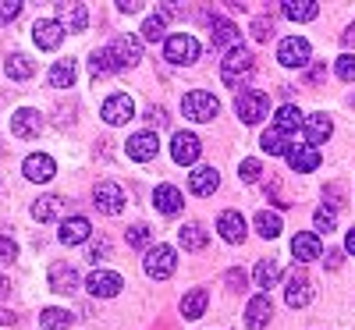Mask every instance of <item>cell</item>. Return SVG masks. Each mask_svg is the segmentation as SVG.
<instances>
[{
	"mask_svg": "<svg viewBox=\"0 0 355 330\" xmlns=\"http://www.w3.org/2000/svg\"><path fill=\"white\" fill-rule=\"evenodd\" d=\"M288 167L295 171V174H309V171H316L320 167V153L313 146H291V153H288Z\"/></svg>",
	"mask_w": 355,
	"mask_h": 330,
	"instance_id": "24",
	"label": "cell"
},
{
	"mask_svg": "<svg viewBox=\"0 0 355 330\" xmlns=\"http://www.w3.org/2000/svg\"><path fill=\"white\" fill-rule=\"evenodd\" d=\"M270 36H274V21L266 18V15H263V18H256V21H252V40L266 43V40H270Z\"/></svg>",
	"mask_w": 355,
	"mask_h": 330,
	"instance_id": "44",
	"label": "cell"
},
{
	"mask_svg": "<svg viewBox=\"0 0 355 330\" xmlns=\"http://www.w3.org/2000/svg\"><path fill=\"white\" fill-rule=\"evenodd\" d=\"M89 71H93L96 78H100V75H114V71H117V61L110 57V50H107V46H103V50H96L93 57H89Z\"/></svg>",
	"mask_w": 355,
	"mask_h": 330,
	"instance_id": "39",
	"label": "cell"
},
{
	"mask_svg": "<svg viewBox=\"0 0 355 330\" xmlns=\"http://www.w3.org/2000/svg\"><path fill=\"white\" fill-rule=\"evenodd\" d=\"M57 21H61V28L68 33H82V28L89 25V8L85 4H57Z\"/></svg>",
	"mask_w": 355,
	"mask_h": 330,
	"instance_id": "22",
	"label": "cell"
},
{
	"mask_svg": "<svg viewBox=\"0 0 355 330\" xmlns=\"http://www.w3.org/2000/svg\"><path fill=\"white\" fill-rule=\"evenodd\" d=\"M178 242H182V249L185 252H199V249H206V227L202 224H185L182 231H178Z\"/></svg>",
	"mask_w": 355,
	"mask_h": 330,
	"instance_id": "31",
	"label": "cell"
},
{
	"mask_svg": "<svg viewBox=\"0 0 355 330\" xmlns=\"http://www.w3.org/2000/svg\"><path fill=\"white\" fill-rule=\"evenodd\" d=\"M259 171H263V164H259L256 157H249V160H242V164H239L242 182H256V177H259Z\"/></svg>",
	"mask_w": 355,
	"mask_h": 330,
	"instance_id": "46",
	"label": "cell"
},
{
	"mask_svg": "<svg viewBox=\"0 0 355 330\" xmlns=\"http://www.w3.org/2000/svg\"><path fill=\"white\" fill-rule=\"evenodd\" d=\"M33 40H36L40 50H57V46L64 43V28H61V21H57V18H40L33 25Z\"/></svg>",
	"mask_w": 355,
	"mask_h": 330,
	"instance_id": "16",
	"label": "cell"
},
{
	"mask_svg": "<svg viewBox=\"0 0 355 330\" xmlns=\"http://www.w3.org/2000/svg\"><path fill=\"white\" fill-rule=\"evenodd\" d=\"M259 146H263V149H266V153H270V157H288V153H291V139H288V132H281L277 125L263 132Z\"/></svg>",
	"mask_w": 355,
	"mask_h": 330,
	"instance_id": "29",
	"label": "cell"
},
{
	"mask_svg": "<svg viewBox=\"0 0 355 330\" xmlns=\"http://www.w3.org/2000/svg\"><path fill=\"white\" fill-rule=\"evenodd\" d=\"M227 288L231 291H242L245 288V274H242V270H231V274H227Z\"/></svg>",
	"mask_w": 355,
	"mask_h": 330,
	"instance_id": "48",
	"label": "cell"
},
{
	"mask_svg": "<svg viewBox=\"0 0 355 330\" xmlns=\"http://www.w3.org/2000/svg\"><path fill=\"white\" fill-rule=\"evenodd\" d=\"M4 71H8V78L25 82V78H33V75H36V64H33V57H28V53H11Z\"/></svg>",
	"mask_w": 355,
	"mask_h": 330,
	"instance_id": "32",
	"label": "cell"
},
{
	"mask_svg": "<svg viewBox=\"0 0 355 330\" xmlns=\"http://www.w3.org/2000/svg\"><path fill=\"white\" fill-rule=\"evenodd\" d=\"M164 57H167L171 64H196L199 61V40L196 36H185V33L167 36L164 40Z\"/></svg>",
	"mask_w": 355,
	"mask_h": 330,
	"instance_id": "5",
	"label": "cell"
},
{
	"mask_svg": "<svg viewBox=\"0 0 355 330\" xmlns=\"http://www.w3.org/2000/svg\"><path fill=\"white\" fill-rule=\"evenodd\" d=\"M107 50H110V57L117 61V68H132V64L142 61V43H139V36H117Z\"/></svg>",
	"mask_w": 355,
	"mask_h": 330,
	"instance_id": "13",
	"label": "cell"
},
{
	"mask_svg": "<svg viewBox=\"0 0 355 330\" xmlns=\"http://www.w3.org/2000/svg\"><path fill=\"white\" fill-rule=\"evenodd\" d=\"M11 320H15L11 313H4V309H0V327H4V323H11Z\"/></svg>",
	"mask_w": 355,
	"mask_h": 330,
	"instance_id": "54",
	"label": "cell"
},
{
	"mask_svg": "<svg viewBox=\"0 0 355 330\" xmlns=\"http://www.w3.org/2000/svg\"><path fill=\"white\" fill-rule=\"evenodd\" d=\"M320 252H323V249H320V238H316V234H306V231H299V234L291 238V256L299 259V263H313Z\"/></svg>",
	"mask_w": 355,
	"mask_h": 330,
	"instance_id": "27",
	"label": "cell"
},
{
	"mask_svg": "<svg viewBox=\"0 0 355 330\" xmlns=\"http://www.w3.org/2000/svg\"><path fill=\"white\" fill-rule=\"evenodd\" d=\"M345 249L355 256V227H352V231H348V238H345Z\"/></svg>",
	"mask_w": 355,
	"mask_h": 330,
	"instance_id": "52",
	"label": "cell"
},
{
	"mask_svg": "<svg viewBox=\"0 0 355 330\" xmlns=\"http://www.w3.org/2000/svg\"><path fill=\"white\" fill-rule=\"evenodd\" d=\"M146 121H150V125H157V128H160V125H167V114H164V110H157V107H153V110H150V114H146Z\"/></svg>",
	"mask_w": 355,
	"mask_h": 330,
	"instance_id": "50",
	"label": "cell"
},
{
	"mask_svg": "<svg viewBox=\"0 0 355 330\" xmlns=\"http://www.w3.org/2000/svg\"><path fill=\"white\" fill-rule=\"evenodd\" d=\"M256 75V57L249 53V50H231L227 57H224V64H220V78H224V85L227 89H239L242 93V85L249 82Z\"/></svg>",
	"mask_w": 355,
	"mask_h": 330,
	"instance_id": "1",
	"label": "cell"
},
{
	"mask_svg": "<svg viewBox=\"0 0 355 330\" xmlns=\"http://www.w3.org/2000/svg\"><path fill=\"white\" fill-rule=\"evenodd\" d=\"M313 224H316V231H320V234H331V231L338 227V217H334V209H316Z\"/></svg>",
	"mask_w": 355,
	"mask_h": 330,
	"instance_id": "42",
	"label": "cell"
},
{
	"mask_svg": "<svg viewBox=\"0 0 355 330\" xmlns=\"http://www.w3.org/2000/svg\"><path fill=\"white\" fill-rule=\"evenodd\" d=\"M46 281H50V291H57V295H71V291H78L82 274L75 270V263H50Z\"/></svg>",
	"mask_w": 355,
	"mask_h": 330,
	"instance_id": "8",
	"label": "cell"
},
{
	"mask_svg": "<svg viewBox=\"0 0 355 330\" xmlns=\"http://www.w3.org/2000/svg\"><path fill=\"white\" fill-rule=\"evenodd\" d=\"M210 33H214V46H220V50H227V53L242 46L239 28H234L227 18H210Z\"/></svg>",
	"mask_w": 355,
	"mask_h": 330,
	"instance_id": "20",
	"label": "cell"
},
{
	"mask_svg": "<svg viewBox=\"0 0 355 330\" xmlns=\"http://www.w3.org/2000/svg\"><path fill=\"white\" fill-rule=\"evenodd\" d=\"M274 121H277V128H281V132H288V135H291V132H299V125L306 121V117H302V110L295 107V103H284V107L277 110Z\"/></svg>",
	"mask_w": 355,
	"mask_h": 330,
	"instance_id": "37",
	"label": "cell"
},
{
	"mask_svg": "<svg viewBox=\"0 0 355 330\" xmlns=\"http://www.w3.org/2000/svg\"><path fill=\"white\" fill-rule=\"evenodd\" d=\"M142 270H146V277H153V281H167L174 270H178V252L171 245H150L146 249V259H142Z\"/></svg>",
	"mask_w": 355,
	"mask_h": 330,
	"instance_id": "2",
	"label": "cell"
},
{
	"mask_svg": "<svg viewBox=\"0 0 355 330\" xmlns=\"http://www.w3.org/2000/svg\"><path fill=\"white\" fill-rule=\"evenodd\" d=\"M281 227H284L281 214H270V209L256 214V231H259V238H266V242H274V238L281 234Z\"/></svg>",
	"mask_w": 355,
	"mask_h": 330,
	"instance_id": "34",
	"label": "cell"
},
{
	"mask_svg": "<svg viewBox=\"0 0 355 330\" xmlns=\"http://www.w3.org/2000/svg\"><path fill=\"white\" fill-rule=\"evenodd\" d=\"M89 234H93V227H89L85 217H64L61 231H57V238H61L64 245H82V242H89Z\"/></svg>",
	"mask_w": 355,
	"mask_h": 330,
	"instance_id": "21",
	"label": "cell"
},
{
	"mask_svg": "<svg viewBox=\"0 0 355 330\" xmlns=\"http://www.w3.org/2000/svg\"><path fill=\"white\" fill-rule=\"evenodd\" d=\"M281 8H284V18H291V21H313L320 15L316 0H284Z\"/></svg>",
	"mask_w": 355,
	"mask_h": 330,
	"instance_id": "30",
	"label": "cell"
},
{
	"mask_svg": "<svg viewBox=\"0 0 355 330\" xmlns=\"http://www.w3.org/2000/svg\"><path fill=\"white\" fill-rule=\"evenodd\" d=\"M15 256H18V245H15V238L0 234V263H15Z\"/></svg>",
	"mask_w": 355,
	"mask_h": 330,
	"instance_id": "47",
	"label": "cell"
},
{
	"mask_svg": "<svg viewBox=\"0 0 355 330\" xmlns=\"http://www.w3.org/2000/svg\"><path fill=\"white\" fill-rule=\"evenodd\" d=\"M93 199H96V209H103V214H121V206H125V189L117 185V182H100L93 189Z\"/></svg>",
	"mask_w": 355,
	"mask_h": 330,
	"instance_id": "15",
	"label": "cell"
},
{
	"mask_svg": "<svg viewBox=\"0 0 355 330\" xmlns=\"http://www.w3.org/2000/svg\"><path fill=\"white\" fill-rule=\"evenodd\" d=\"M334 75L341 82H355V57L352 53H341L338 61H334Z\"/></svg>",
	"mask_w": 355,
	"mask_h": 330,
	"instance_id": "41",
	"label": "cell"
},
{
	"mask_svg": "<svg viewBox=\"0 0 355 330\" xmlns=\"http://www.w3.org/2000/svg\"><path fill=\"white\" fill-rule=\"evenodd\" d=\"M8 291H11V284H8V277H0V302L8 298Z\"/></svg>",
	"mask_w": 355,
	"mask_h": 330,
	"instance_id": "53",
	"label": "cell"
},
{
	"mask_svg": "<svg viewBox=\"0 0 355 330\" xmlns=\"http://www.w3.org/2000/svg\"><path fill=\"white\" fill-rule=\"evenodd\" d=\"M40 132H43V114L40 110H33V107L15 110V117H11V135L15 139H36Z\"/></svg>",
	"mask_w": 355,
	"mask_h": 330,
	"instance_id": "12",
	"label": "cell"
},
{
	"mask_svg": "<svg viewBox=\"0 0 355 330\" xmlns=\"http://www.w3.org/2000/svg\"><path fill=\"white\" fill-rule=\"evenodd\" d=\"M217 185H220L217 167H196V171H192V177H189V189H192L196 196H214V192H217Z\"/></svg>",
	"mask_w": 355,
	"mask_h": 330,
	"instance_id": "26",
	"label": "cell"
},
{
	"mask_svg": "<svg viewBox=\"0 0 355 330\" xmlns=\"http://www.w3.org/2000/svg\"><path fill=\"white\" fill-rule=\"evenodd\" d=\"M33 217L43 220V224L64 217V199H61V196H40V199L33 202Z\"/></svg>",
	"mask_w": 355,
	"mask_h": 330,
	"instance_id": "28",
	"label": "cell"
},
{
	"mask_svg": "<svg viewBox=\"0 0 355 330\" xmlns=\"http://www.w3.org/2000/svg\"><path fill=\"white\" fill-rule=\"evenodd\" d=\"M182 110H185V117H189V121L210 125L214 117L220 114V103H217V96H214V93H202V89H196V93H185V100H182Z\"/></svg>",
	"mask_w": 355,
	"mask_h": 330,
	"instance_id": "4",
	"label": "cell"
},
{
	"mask_svg": "<svg viewBox=\"0 0 355 330\" xmlns=\"http://www.w3.org/2000/svg\"><path fill=\"white\" fill-rule=\"evenodd\" d=\"M103 121L107 125H128L132 117H135V103H132V96H125V93H114V96H107L103 100Z\"/></svg>",
	"mask_w": 355,
	"mask_h": 330,
	"instance_id": "11",
	"label": "cell"
},
{
	"mask_svg": "<svg viewBox=\"0 0 355 330\" xmlns=\"http://www.w3.org/2000/svg\"><path fill=\"white\" fill-rule=\"evenodd\" d=\"M121 288H125V281H121V274H114V270H93V274L85 277V291L93 298H114Z\"/></svg>",
	"mask_w": 355,
	"mask_h": 330,
	"instance_id": "9",
	"label": "cell"
},
{
	"mask_svg": "<svg viewBox=\"0 0 355 330\" xmlns=\"http://www.w3.org/2000/svg\"><path fill=\"white\" fill-rule=\"evenodd\" d=\"M309 40L306 36H284L281 43H277V61L284 64V68H306L309 64Z\"/></svg>",
	"mask_w": 355,
	"mask_h": 330,
	"instance_id": "7",
	"label": "cell"
},
{
	"mask_svg": "<svg viewBox=\"0 0 355 330\" xmlns=\"http://www.w3.org/2000/svg\"><path fill=\"white\" fill-rule=\"evenodd\" d=\"M153 206L160 209V214H164V217H174V214H178V209H182V206H185V196H182V192H178L174 185H157V192H153Z\"/></svg>",
	"mask_w": 355,
	"mask_h": 330,
	"instance_id": "25",
	"label": "cell"
},
{
	"mask_svg": "<svg viewBox=\"0 0 355 330\" xmlns=\"http://www.w3.org/2000/svg\"><path fill=\"white\" fill-rule=\"evenodd\" d=\"M128 245H135V249L150 245V227H146V224H132L128 227Z\"/></svg>",
	"mask_w": 355,
	"mask_h": 330,
	"instance_id": "43",
	"label": "cell"
},
{
	"mask_svg": "<svg viewBox=\"0 0 355 330\" xmlns=\"http://www.w3.org/2000/svg\"><path fill=\"white\" fill-rule=\"evenodd\" d=\"M206 302H210V298H206V291H202V288L189 291V295L182 298V316H185V320H199V316L206 313Z\"/></svg>",
	"mask_w": 355,
	"mask_h": 330,
	"instance_id": "35",
	"label": "cell"
},
{
	"mask_svg": "<svg viewBox=\"0 0 355 330\" xmlns=\"http://www.w3.org/2000/svg\"><path fill=\"white\" fill-rule=\"evenodd\" d=\"M117 8L125 15H135V11H142V0H117Z\"/></svg>",
	"mask_w": 355,
	"mask_h": 330,
	"instance_id": "49",
	"label": "cell"
},
{
	"mask_svg": "<svg viewBox=\"0 0 355 330\" xmlns=\"http://www.w3.org/2000/svg\"><path fill=\"white\" fill-rule=\"evenodd\" d=\"M199 153H202V142H199L192 132H174V139H171V157H174V164L189 167V164L199 160Z\"/></svg>",
	"mask_w": 355,
	"mask_h": 330,
	"instance_id": "10",
	"label": "cell"
},
{
	"mask_svg": "<svg viewBox=\"0 0 355 330\" xmlns=\"http://www.w3.org/2000/svg\"><path fill=\"white\" fill-rule=\"evenodd\" d=\"M71 320H75V316H71L68 309H43V313H40V327H43V330H68Z\"/></svg>",
	"mask_w": 355,
	"mask_h": 330,
	"instance_id": "38",
	"label": "cell"
},
{
	"mask_svg": "<svg viewBox=\"0 0 355 330\" xmlns=\"http://www.w3.org/2000/svg\"><path fill=\"white\" fill-rule=\"evenodd\" d=\"M46 78H50L53 89H71L75 85V61H57Z\"/></svg>",
	"mask_w": 355,
	"mask_h": 330,
	"instance_id": "36",
	"label": "cell"
},
{
	"mask_svg": "<svg viewBox=\"0 0 355 330\" xmlns=\"http://www.w3.org/2000/svg\"><path fill=\"white\" fill-rule=\"evenodd\" d=\"M277 281H281V263H277V259H259V263H256V284H259L263 291H270Z\"/></svg>",
	"mask_w": 355,
	"mask_h": 330,
	"instance_id": "33",
	"label": "cell"
},
{
	"mask_svg": "<svg viewBox=\"0 0 355 330\" xmlns=\"http://www.w3.org/2000/svg\"><path fill=\"white\" fill-rule=\"evenodd\" d=\"M107 252H110V245H107V242H96L93 249H89V256H93V259H100V256H107Z\"/></svg>",
	"mask_w": 355,
	"mask_h": 330,
	"instance_id": "51",
	"label": "cell"
},
{
	"mask_svg": "<svg viewBox=\"0 0 355 330\" xmlns=\"http://www.w3.org/2000/svg\"><path fill=\"white\" fill-rule=\"evenodd\" d=\"M217 231H220L224 242L239 245L242 238H245V217L239 214V209H224V214L217 217Z\"/></svg>",
	"mask_w": 355,
	"mask_h": 330,
	"instance_id": "18",
	"label": "cell"
},
{
	"mask_svg": "<svg viewBox=\"0 0 355 330\" xmlns=\"http://www.w3.org/2000/svg\"><path fill=\"white\" fill-rule=\"evenodd\" d=\"M21 174L28 177V182H36V185H46V182H53L57 164H53V157H46V153H33V157H25Z\"/></svg>",
	"mask_w": 355,
	"mask_h": 330,
	"instance_id": "14",
	"label": "cell"
},
{
	"mask_svg": "<svg viewBox=\"0 0 355 330\" xmlns=\"http://www.w3.org/2000/svg\"><path fill=\"white\" fill-rule=\"evenodd\" d=\"M331 135H334V125H331L327 114H309L306 121H302V139H306V146H320V142H327Z\"/></svg>",
	"mask_w": 355,
	"mask_h": 330,
	"instance_id": "17",
	"label": "cell"
},
{
	"mask_svg": "<svg viewBox=\"0 0 355 330\" xmlns=\"http://www.w3.org/2000/svg\"><path fill=\"white\" fill-rule=\"evenodd\" d=\"M266 110H270V96L266 93H256V89H242L239 100H234V114H239L242 125H259Z\"/></svg>",
	"mask_w": 355,
	"mask_h": 330,
	"instance_id": "3",
	"label": "cell"
},
{
	"mask_svg": "<svg viewBox=\"0 0 355 330\" xmlns=\"http://www.w3.org/2000/svg\"><path fill=\"white\" fill-rule=\"evenodd\" d=\"M128 157L132 160H139V164H146V160H153L157 157V149H160V139L153 135V132H139V135H132L128 139Z\"/></svg>",
	"mask_w": 355,
	"mask_h": 330,
	"instance_id": "19",
	"label": "cell"
},
{
	"mask_svg": "<svg viewBox=\"0 0 355 330\" xmlns=\"http://www.w3.org/2000/svg\"><path fill=\"white\" fill-rule=\"evenodd\" d=\"M164 33H167V15H150L142 21V40L157 43V40H164Z\"/></svg>",
	"mask_w": 355,
	"mask_h": 330,
	"instance_id": "40",
	"label": "cell"
},
{
	"mask_svg": "<svg viewBox=\"0 0 355 330\" xmlns=\"http://www.w3.org/2000/svg\"><path fill=\"white\" fill-rule=\"evenodd\" d=\"M270 316H274L270 295H256L252 302H249V309H245V323H249V330H263L266 323H270Z\"/></svg>",
	"mask_w": 355,
	"mask_h": 330,
	"instance_id": "23",
	"label": "cell"
},
{
	"mask_svg": "<svg viewBox=\"0 0 355 330\" xmlns=\"http://www.w3.org/2000/svg\"><path fill=\"white\" fill-rule=\"evenodd\" d=\"M21 15V0H0V25H8Z\"/></svg>",
	"mask_w": 355,
	"mask_h": 330,
	"instance_id": "45",
	"label": "cell"
},
{
	"mask_svg": "<svg viewBox=\"0 0 355 330\" xmlns=\"http://www.w3.org/2000/svg\"><path fill=\"white\" fill-rule=\"evenodd\" d=\"M309 298H313V281L302 266H295L288 274V284H284V302L291 309H302V306H309Z\"/></svg>",
	"mask_w": 355,
	"mask_h": 330,
	"instance_id": "6",
	"label": "cell"
}]
</instances>
